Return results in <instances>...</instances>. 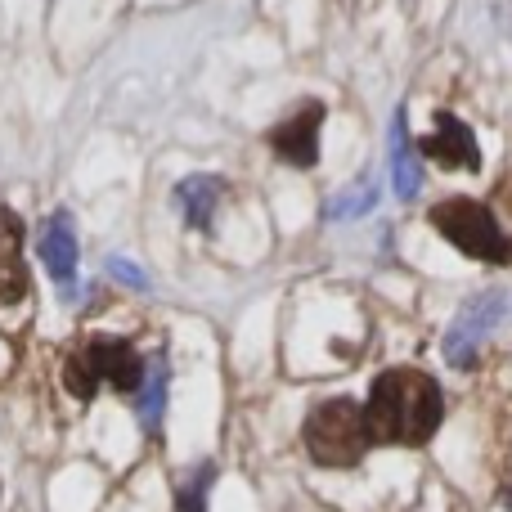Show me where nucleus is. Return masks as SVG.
<instances>
[{
  "instance_id": "obj_1",
  "label": "nucleus",
  "mask_w": 512,
  "mask_h": 512,
  "mask_svg": "<svg viewBox=\"0 0 512 512\" xmlns=\"http://www.w3.org/2000/svg\"><path fill=\"white\" fill-rule=\"evenodd\" d=\"M445 418L441 387L423 369H387L369 391L364 423L378 445H427Z\"/></svg>"
},
{
  "instance_id": "obj_2",
  "label": "nucleus",
  "mask_w": 512,
  "mask_h": 512,
  "mask_svg": "<svg viewBox=\"0 0 512 512\" xmlns=\"http://www.w3.org/2000/svg\"><path fill=\"white\" fill-rule=\"evenodd\" d=\"M140 382H144V360L122 337H90L63 364V387L77 400H90L99 387L140 391Z\"/></svg>"
},
{
  "instance_id": "obj_3",
  "label": "nucleus",
  "mask_w": 512,
  "mask_h": 512,
  "mask_svg": "<svg viewBox=\"0 0 512 512\" xmlns=\"http://www.w3.org/2000/svg\"><path fill=\"white\" fill-rule=\"evenodd\" d=\"M369 423H364V405L337 396L310 409L306 418V450L324 468H355L369 450Z\"/></svg>"
},
{
  "instance_id": "obj_4",
  "label": "nucleus",
  "mask_w": 512,
  "mask_h": 512,
  "mask_svg": "<svg viewBox=\"0 0 512 512\" xmlns=\"http://www.w3.org/2000/svg\"><path fill=\"white\" fill-rule=\"evenodd\" d=\"M432 230L445 234L463 256H477L490 265H512V239L495 225L486 203H472V198H450V203L432 207Z\"/></svg>"
},
{
  "instance_id": "obj_5",
  "label": "nucleus",
  "mask_w": 512,
  "mask_h": 512,
  "mask_svg": "<svg viewBox=\"0 0 512 512\" xmlns=\"http://www.w3.org/2000/svg\"><path fill=\"white\" fill-rule=\"evenodd\" d=\"M504 315H508L504 292H481V297H472L468 306L454 315L450 333H445V360H450L454 369H472L477 351L486 346V337L495 333Z\"/></svg>"
},
{
  "instance_id": "obj_6",
  "label": "nucleus",
  "mask_w": 512,
  "mask_h": 512,
  "mask_svg": "<svg viewBox=\"0 0 512 512\" xmlns=\"http://www.w3.org/2000/svg\"><path fill=\"white\" fill-rule=\"evenodd\" d=\"M423 153H427V158H436L441 167H463V171H477L481 167L477 140H472V131L454 113H436L432 135L423 140Z\"/></svg>"
},
{
  "instance_id": "obj_7",
  "label": "nucleus",
  "mask_w": 512,
  "mask_h": 512,
  "mask_svg": "<svg viewBox=\"0 0 512 512\" xmlns=\"http://www.w3.org/2000/svg\"><path fill=\"white\" fill-rule=\"evenodd\" d=\"M319 122H324V104H306L292 122L274 126V135H270L274 153H279L283 162H292V167H315V158H319Z\"/></svg>"
},
{
  "instance_id": "obj_8",
  "label": "nucleus",
  "mask_w": 512,
  "mask_h": 512,
  "mask_svg": "<svg viewBox=\"0 0 512 512\" xmlns=\"http://www.w3.org/2000/svg\"><path fill=\"white\" fill-rule=\"evenodd\" d=\"M41 261L54 274V283L63 288V297H72V279H77V230H72L68 212H54L41 225Z\"/></svg>"
},
{
  "instance_id": "obj_9",
  "label": "nucleus",
  "mask_w": 512,
  "mask_h": 512,
  "mask_svg": "<svg viewBox=\"0 0 512 512\" xmlns=\"http://www.w3.org/2000/svg\"><path fill=\"white\" fill-rule=\"evenodd\" d=\"M27 297V265H23V221L0 207V306Z\"/></svg>"
},
{
  "instance_id": "obj_10",
  "label": "nucleus",
  "mask_w": 512,
  "mask_h": 512,
  "mask_svg": "<svg viewBox=\"0 0 512 512\" xmlns=\"http://www.w3.org/2000/svg\"><path fill=\"white\" fill-rule=\"evenodd\" d=\"M391 185H396V194L405 198V203L418 198V189H423V162H418V149H414V140H409L405 104L391 117Z\"/></svg>"
},
{
  "instance_id": "obj_11",
  "label": "nucleus",
  "mask_w": 512,
  "mask_h": 512,
  "mask_svg": "<svg viewBox=\"0 0 512 512\" xmlns=\"http://www.w3.org/2000/svg\"><path fill=\"white\" fill-rule=\"evenodd\" d=\"M221 198H225V185L216 176H189V180H180L176 185L171 203H176L180 221H185L189 230H207L212 216L221 212Z\"/></svg>"
},
{
  "instance_id": "obj_12",
  "label": "nucleus",
  "mask_w": 512,
  "mask_h": 512,
  "mask_svg": "<svg viewBox=\"0 0 512 512\" xmlns=\"http://www.w3.org/2000/svg\"><path fill=\"white\" fill-rule=\"evenodd\" d=\"M162 414H167V355H153L140 382V427L153 436L162 427Z\"/></svg>"
},
{
  "instance_id": "obj_13",
  "label": "nucleus",
  "mask_w": 512,
  "mask_h": 512,
  "mask_svg": "<svg viewBox=\"0 0 512 512\" xmlns=\"http://www.w3.org/2000/svg\"><path fill=\"white\" fill-rule=\"evenodd\" d=\"M373 203H378V185H373V180H360V185H351L346 194H337L333 203L324 207V216H328V221H351V216L369 212Z\"/></svg>"
},
{
  "instance_id": "obj_14",
  "label": "nucleus",
  "mask_w": 512,
  "mask_h": 512,
  "mask_svg": "<svg viewBox=\"0 0 512 512\" xmlns=\"http://www.w3.org/2000/svg\"><path fill=\"white\" fill-rule=\"evenodd\" d=\"M212 481H216V463H198L185 477V486H180L176 512H207V490H212Z\"/></svg>"
},
{
  "instance_id": "obj_15",
  "label": "nucleus",
  "mask_w": 512,
  "mask_h": 512,
  "mask_svg": "<svg viewBox=\"0 0 512 512\" xmlns=\"http://www.w3.org/2000/svg\"><path fill=\"white\" fill-rule=\"evenodd\" d=\"M108 274H117V279H122L126 288H135V292H144V288H149V274H144V270H135V265L126 261V256H108Z\"/></svg>"
},
{
  "instance_id": "obj_16",
  "label": "nucleus",
  "mask_w": 512,
  "mask_h": 512,
  "mask_svg": "<svg viewBox=\"0 0 512 512\" xmlns=\"http://www.w3.org/2000/svg\"><path fill=\"white\" fill-rule=\"evenodd\" d=\"M504 508L512 512V481H508V490H504Z\"/></svg>"
}]
</instances>
